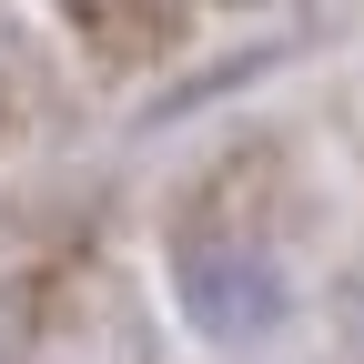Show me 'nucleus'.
Instances as JSON below:
<instances>
[{
    "label": "nucleus",
    "mask_w": 364,
    "mask_h": 364,
    "mask_svg": "<svg viewBox=\"0 0 364 364\" xmlns=\"http://www.w3.org/2000/svg\"><path fill=\"white\" fill-rule=\"evenodd\" d=\"M172 284H182V314H193V334L203 344H253L284 324V263H273L263 243H233V233H193L172 263Z\"/></svg>",
    "instance_id": "obj_1"
}]
</instances>
